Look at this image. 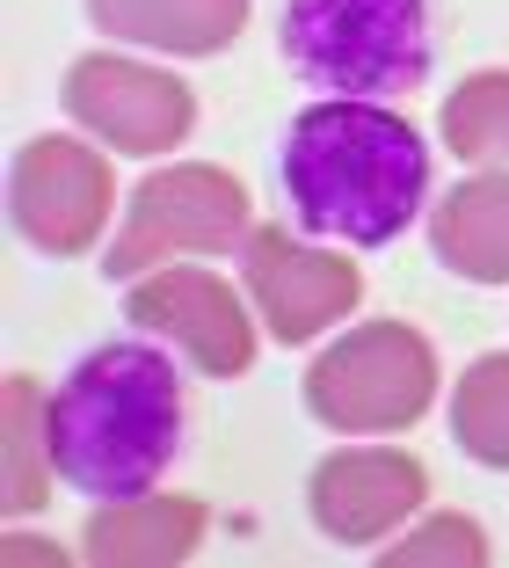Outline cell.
<instances>
[{
  "label": "cell",
  "mask_w": 509,
  "mask_h": 568,
  "mask_svg": "<svg viewBox=\"0 0 509 568\" xmlns=\"http://www.w3.org/2000/svg\"><path fill=\"white\" fill-rule=\"evenodd\" d=\"M284 190L306 234L343 248H386L408 234L429 190V146L400 110L328 95L284 132Z\"/></svg>",
  "instance_id": "1"
},
{
  "label": "cell",
  "mask_w": 509,
  "mask_h": 568,
  "mask_svg": "<svg viewBox=\"0 0 509 568\" xmlns=\"http://www.w3.org/2000/svg\"><path fill=\"white\" fill-rule=\"evenodd\" d=\"M44 430L67 488L95 503L146 496L182 445V379L146 343H102L51 386Z\"/></svg>",
  "instance_id": "2"
},
{
  "label": "cell",
  "mask_w": 509,
  "mask_h": 568,
  "mask_svg": "<svg viewBox=\"0 0 509 568\" xmlns=\"http://www.w3.org/2000/svg\"><path fill=\"white\" fill-rule=\"evenodd\" d=\"M277 44L298 81L386 102L429 81V0H292Z\"/></svg>",
  "instance_id": "3"
},
{
  "label": "cell",
  "mask_w": 509,
  "mask_h": 568,
  "mask_svg": "<svg viewBox=\"0 0 509 568\" xmlns=\"http://www.w3.org/2000/svg\"><path fill=\"white\" fill-rule=\"evenodd\" d=\"M437 402V351L408 321H357L306 365V408L343 437H394Z\"/></svg>",
  "instance_id": "4"
},
{
  "label": "cell",
  "mask_w": 509,
  "mask_h": 568,
  "mask_svg": "<svg viewBox=\"0 0 509 568\" xmlns=\"http://www.w3.org/2000/svg\"><path fill=\"white\" fill-rule=\"evenodd\" d=\"M247 234H255V204H247L241 175L212 161H175L153 168L146 183H132L124 226L110 234L102 263H110V277L132 284L161 263H182V255H226Z\"/></svg>",
  "instance_id": "5"
},
{
  "label": "cell",
  "mask_w": 509,
  "mask_h": 568,
  "mask_svg": "<svg viewBox=\"0 0 509 568\" xmlns=\"http://www.w3.org/2000/svg\"><path fill=\"white\" fill-rule=\"evenodd\" d=\"M59 102L81 132H95L110 153H132V161H161L167 146L197 132V95L182 88V73L146 67V59H116V51L73 59Z\"/></svg>",
  "instance_id": "6"
},
{
  "label": "cell",
  "mask_w": 509,
  "mask_h": 568,
  "mask_svg": "<svg viewBox=\"0 0 509 568\" xmlns=\"http://www.w3.org/2000/svg\"><path fill=\"white\" fill-rule=\"evenodd\" d=\"M110 204H116L110 153H95L88 139L44 132L8 168V212H16L22 241L44 255H88L110 226Z\"/></svg>",
  "instance_id": "7"
},
{
  "label": "cell",
  "mask_w": 509,
  "mask_h": 568,
  "mask_svg": "<svg viewBox=\"0 0 509 568\" xmlns=\"http://www.w3.org/2000/svg\"><path fill=\"white\" fill-rule=\"evenodd\" d=\"M124 314L139 335H161L167 351H182L204 379H241L255 365V321H247L241 292L204 263H161L132 277Z\"/></svg>",
  "instance_id": "8"
},
{
  "label": "cell",
  "mask_w": 509,
  "mask_h": 568,
  "mask_svg": "<svg viewBox=\"0 0 509 568\" xmlns=\"http://www.w3.org/2000/svg\"><path fill=\"white\" fill-rule=\"evenodd\" d=\"M241 284L277 343H313V335L343 328L364 300V270L349 255L313 248V241L284 234V226H255L241 241Z\"/></svg>",
  "instance_id": "9"
},
{
  "label": "cell",
  "mask_w": 509,
  "mask_h": 568,
  "mask_svg": "<svg viewBox=\"0 0 509 568\" xmlns=\"http://www.w3.org/2000/svg\"><path fill=\"white\" fill-rule=\"evenodd\" d=\"M313 525L343 547H371V539L400 532V518H415L429 503V467L400 445H343L328 452L306 481Z\"/></svg>",
  "instance_id": "10"
},
{
  "label": "cell",
  "mask_w": 509,
  "mask_h": 568,
  "mask_svg": "<svg viewBox=\"0 0 509 568\" xmlns=\"http://www.w3.org/2000/svg\"><path fill=\"white\" fill-rule=\"evenodd\" d=\"M204 503L197 496H116L102 503L81 532V561L95 568H167V561H190L204 547Z\"/></svg>",
  "instance_id": "11"
},
{
  "label": "cell",
  "mask_w": 509,
  "mask_h": 568,
  "mask_svg": "<svg viewBox=\"0 0 509 568\" xmlns=\"http://www.w3.org/2000/svg\"><path fill=\"white\" fill-rule=\"evenodd\" d=\"M429 248L466 284H509V168H480L429 212Z\"/></svg>",
  "instance_id": "12"
},
{
  "label": "cell",
  "mask_w": 509,
  "mask_h": 568,
  "mask_svg": "<svg viewBox=\"0 0 509 568\" xmlns=\"http://www.w3.org/2000/svg\"><path fill=\"white\" fill-rule=\"evenodd\" d=\"M88 22L167 59H212L247 30V0H88Z\"/></svg>",
  "instance_id": "13"
},
{
  "label": "cell",
  "mask_w": 509,
  "mask_h": 568,
  "mask_svg": "<svg viewBox=\"0 0 509 568\" xmlns=\"http://www.w3.org/2000/svg\"><path fill=\"white\" fill-rule=\"evenodd\" d=\"M51 394L30 372H8L0 379V510L8 518H30L51 503V430H44Z\"/></svg>",
  "instance_id": "14"
},
{
  "label": "cell",
  "mask_w": 509,
  "mask_h": 568,
  "mask_svg": "<svg viewBox=\"0 0 509 568\" xmlns=\"http://www.w3.org/2000/svg\"><path fill=\"white\" fill-rule=\"evenodd\" d=\"M451 437H459L466 459L509 474V351H488L459 372V394H451Z\"/></svg>",
  "instance_id": "15"
},
{
  "label": "cell",
  "mask_w": 509,
  "mask_h": 568,
  "mask_svg": "<svg viewBox=\"0 0 509 568\" xmlns=\"http://www.w3.org/2000/svg\"><path fill=\"white\" fill-rule=\"evenodd\" d=\"M444 146L474 168H502L509 161V67H480L444 95Z\"/></svg>",
  "instance_id": "16"
},
{
  "label": "cell",
  "mask_w": 509,
  "mask_h": 568,
  "mask_svg": "<svg viewBox=\"0 0 509 568\" xmlns=\"http://www.w3.org/2000/svg\"><path fill=\"white\" fill-rule=\"evenodd\" d=\"M386 568H488V532L459 510H444V518H423L408 539L378 554Z\"/></svg>",
  "instance_id": "17"
}]
</instances>
